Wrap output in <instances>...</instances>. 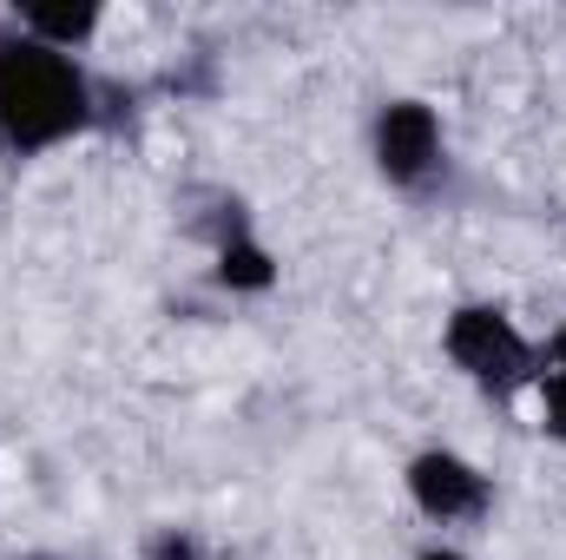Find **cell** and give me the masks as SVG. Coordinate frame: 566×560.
Listing matches in <instances>:
<instances>
[{"label": "cell", "mask_w": 566, "mask_h": 560, "mask_svg": "<svg viewBox=\"0 0 566 560\" xmlns=\"http://www.w3.org/2000/svg\"><path fill=\"white\" fill-rule=\"evenodd\" d=\"M33 560H53V554H33Z\"/></svg>", "instance_id": "8fae6325"}, {"label": "cell", "mask_w": 566, "mask_h": 560, "mask_svg": "<svg viewBox=\"0 0 566 560\" xmlns=\"http://www.w3.org/2000/svg\"><path fill=\"white\" fill-rule=\"evenodd\" d=\"M541 370H560V376H566V323L541 343Z\"/></svg>", "instance_id": "9c48e42d"}, {"label": "cell", "mask_w": 566, "mask_h": 560, "mask_svg": "<svg viewBox=\"0 0 566 560\" xmlns=\"http://www.w3.org/2000/svg\"><path fill=\"white\" fill-rule=\"evenodd\" d=\"M416 560H474V554H461V548H448V541H428Z\"/></svg>", "instance_id": "30bf717a"}, {"label": "cell", "mask_w": 566, "mask_h": 560, "mask_svg": "<svg viewBox=\"0 0 566 560\" xmlns=\"http://www.w3.org/2000/svg\"><path fill=\"white\" fill-rule=\"evenodd\" d=\"M145 560H205V541H198L191 528H158V535L145 541Z\"/></svg>", "instance_id": "ba28073f"}, {"label": "cell", "mask_w": 566, "mask_h": 560, "mask_svg": "<svg viewBox=\"0 0 566 560\" xmlns=\"http://www.w3.org/2000/svg\"><path fill=\"white\" fill-rule=\"evenodd\" d=\"M369 158L389 191L422 198L448 178V126L428 100H382L369 120Z\"/></svg>", "instance_id": "3957f363"}, {"label": "cell", "mask_w": 566, "mask_h": 560, "mask_svg": "<svg viewBox=\"0 0 566 560\" xmlns=\"http://www.w3.org/2000/svg\"><path fill=\"white\" fill-rule=\"evenodd\" d=\"M99 126V80L80 53H53L0 13V158L27 165L53 145H73Z\"/></svg>", "instance_id": "6da1fadb"}, {"label": "cell", "mask_w": 566, "mask_h": 560, "mask_svg": "<svg viewBox=\"0 0 566 560\" xmlns=\"http://www.w3.org/2000/svg\"><path fill=\"white\" fill-rule=\"evenodd\" d=\"M402 488L416 501V515L434 528H474L494 508V481L461 455V448H416L402 468Z\"/></svg>", "instance_id": "277c9868"}, {"label": "cell", "mask_w": 566, "mask_h": 560, "mask_svg": "<svg viewBox=\"0 0 566 560\" xmlns=\"http://www.w3.org/2000/svg\"><path fill=\"white\" fill-rule=\"evenodd\" d=\"M441 356L454 363V376H468L481 396H521L541 383V343L514 323L507 303L468 297L448 310L441 323Z\"/></svg>", "instance_id": "7a4b0ae2"}, {"label": "cell", "mask_w": 566, "mask_h": 560, "mask_svg": "<svg viewBox=\"0 0 566 560\" xmlns=\"http://www.w3.org/2000/svg\"><path fill=\"white\" fill-rule=\"evenodd\" d=\"M211 278L224 283L231 297H264L271 283H277V251L244 225V231H231L224 245H218V271Z\"/></svg>", "instance_id": "8992f818"}, {"label": "cell", "mask_w": 566, "mask_h": 560, "mask_svg": "<svg viewBox=\"0 0 566 560\" xmlns=\"http://www.w3.org/2000/svg\"><path fill=\"white\" fill-rule=\"evenodd\" d=\"M13 27L33 33V40L53 46V53H80V46L106 27V13H99L93 0H20V7H13Z\"/></svg>", "instance_id": "5b68a950"}, {"label": "cell", "mask_w": 566, "mask_h": 560, "mask_svg": "<svg viewBox=\"0 0 566 560\" xmlns=\"http://www.w3.org/2000/svg\"><path fill=\"white\" fill-rule=\"evenodd\" d=\"M534 396H541V428H547L554 442H566V376L560 370H541Z\"/></svg>", "instance_id": "52a82bcc"}]
</instances>
